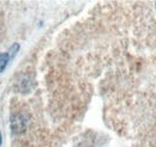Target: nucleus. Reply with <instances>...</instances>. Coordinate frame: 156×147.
Here are the masks:
<instances>
[{
  "instance_id": "obj_3",
  "label": "nucleus",
  "mask_w": 156,
  "mask_h": 147,
  "mask_svg": "<svg viewBox=\"0 0 156 147\" xmlns=\"http://www.w3.org/2000/svg\"><path fill=\"white\" fill-rule=\"evenodd\" d=\"M155 4H156V2H155Z\"/></svg>"
},
{
  "instance_id": "obj_2",
  "label": "nucleus",
  "mask_w": 156,
  "mask_h": 147,
  "mask_svg": "<svg viewBox=\"0 0 156 147\" xmlns=\"http://www.w3.org/2000/svg\"><path fill=\"white\" fill-rule=\"evenodd\" d=\"M0 145H1V134H0Z\"/></svg>"
},
{
  "instance_id": "obj_1",
  "label": "nucleus",
  "mask_w": 156,
  "mask_h": 147,
  "mask_svg": "<svg viewBox=\"0 0 156 147\" xmlns=\"http://www.w3.org/2000/svg\"><path fill=\"white\" fill-rule=\"evenodd\" d=\"M10 60V55L9 52H2L0 53V74L5 70V68L7 66V63Z\"/></svg>"
}]
</instances>
